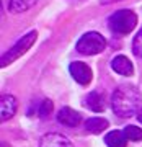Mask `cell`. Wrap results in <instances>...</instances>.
<instances>
[{
  "instance_id": "cell-17",
  "label": "cell",
  "mask_w": 142,
  "mask_h": 147,
  "mask_svg": "<svg viewBox=\"0 0 142 147\" xmlns=\"http://www.w3.org/2000/svg\"><path fill=\"white\" fill-rule=\"evenodd\" d=\"M137 119H139V121L142 123V110H139V111H137Z\"/></svg>"
},
{
  "instance_id": "cell-7",
  "label": "cell",
  "mask_w": 142,
  "mask_h": 147,
  "mask_svg": "<svg viewBox=\"0 0 142 147\" xmlns=\"http://www.w3.org/2000/svg\"><path fill=\"white\" fill-rule=\"evenodd\" d=\"M39 147H74V146L62 134H59V132H49L46 136H42L41 142H39Z\"/></svg>"
},
{
  "instance_id": "cell-18",
  "label": "cell",
  "mask_w": 142,
  "mask_h": 147,
  "mask_svg": "<svg viewBox=\"0 0 142 147\" xmlns=\"http://www.w3.org/2000/svg\"><path fill=\"white\" fill-rule=\"evenodd\" d=\"M141 34H142V31H141Z\"/></svg>"
},
{
  "instance_id": "cell-14",
  "label": "cell",
  "mask_w": 142,
  "mask_h": 147,
  "mask_svg": "<svg viewBox=\"0 0 142 147\" xmlns=\"http://www.w3.org/2000/svg\"><path fill=\"white\" fill-rule=\"evenodd\" d=\"M127 141H142V129L137 126H126L124 129Z\"/></svg>"
},
{
  "instance_id": "cell-9",
  "label": "cell",
  "mask_w": 142,
  "mask_h": 147,
  "mask_svg": "<svg viewBox=\"0 0 142 147\" xmlns=\"http://www.w3.org/2000/svg\"><path fill=\"white\" fill-rule=\"evenodd\" d=\"M111 67L114 72H118L119 75H132L134 72V67H132V62L126 56H116L111 62Z\"/></svg>"
},
{
  "instance_id": "cell-6",
  "label": "cell",
  "mask_w": 142,
  "mask_h": 147,
  "mask_svg": "<svg viewBox=\"0 0 142 147\" xmlns=\"http://www.w3.org/2000/svg\"><path fill=\"white\" fill-rule=\"evenodd\" d=\"M18 108V101L13 95H3L0 98V119L7 121L16 113Z\"/></svg>"
},
{
  "instance_id": "cell-12",
  "label": "cell",
  "mask_w": 142,
  "mask_h": 147,
  "mask_svg": "<svg viewBox=\"0 0 142 147\" xmlns=\"http://www.w3.org/2000/svg\"><path fill=\"white\" fill-rule=\"evenodd\" d=\"M108 127V121L105 118H90L87 123H85V129L92 134H98V132H103Z\"/></svg>"
},
{
  "instance_id": "cell-4",
  "label": "cell",
  "mask_w": 142,
  "mask_h": 147,
  "mask_svg": "<svg viewBox=\"0 0 142 147\" xmlns=\"http://www.w3.org/2000/svg\"><path fill=\"white\" fill-rule=\"evenodd\" d=\"M105 46H106V41L100 33L90 31V33H85L79 39L77 51L85 54V56H93V54H100L105 49Z\"/></svg>"
},
{
  "instance_id": "cell-2",
  "label": "cell",
  "mask_w": 142,
  "mask_h": 147,
  "mask_svg": "<svg viewBox=\"0 0 142 147\" xmlns=\"http://www.w3.org/2000/svg\"><path fill=\"white\" fill-rule=\"evenodd\" d=\"M137 25V15L132 10H118L110 18V28L119 34H129Z\"/></svg>"
},
{
  "instance_id": "cell-8",
  "label": "cell",
  "mask_w": 142,
  "mask_h": 147,
  "mask_svg": "<svg viewBox=\"0 0 142 147\" xmlns=\"http://www.w3.org/2000/svg\"><path fill=\"white\" fill-rule=\"evenodd\" d=\"M57 121L61 124H64V126H67V127H75V126L80 124L82 116H80L75 110L65 106V108H62V110L57 113Z\"/></svg>"
},
{
  "instance_id": "cell-5",
  "label": "cell",
  "mask_w": 142,
  "mask_h": 147,
  "mask_svg": "<svg viewBox=\"0 0 142 147\" xmlns=\"http://www.w3.org/2000/svg\"><path fill=\"white\" fill-rule=\"evenodd\" d=\"M69 70H70V75L74 77V80L79 82L80 85H88L92 82V79H93L92 69L85 62H72Z\"/></svg>"
},
{
  "instance_id": "cell-15",
  "label": "cell",
  "mask_w": 142,
  "mask_h": 147,
  "mask_svg": "<svg viewBox=\"0 0 142 147\" xmlns=\"http://www.w3.org/2000/svg\"><path fill=\"white\" fill-rule=\"evenodd\" d=\"M52 108H54V105L51 100H42L39 103V108H38V115L41 116V118H47L52 113Z\"/></svg>"
},
{
  "instance_id": "cell-1",
  "label": "cell",
  "mask_w": 142,
  "mask_h": 147,
  "mask_svg": "<svg viewBox=\"0 0 142 147\" xmlns=\"http://www.w3.org/2000/svg\"><path fill=\"white\" fill-rule=\"evenodd\" d=\"M139 105H141V93L132 85L118 87L114 90V93H113V98H111L113 111L121 118L136 115L139 111Z\"/></svg>"
},
{
  "instance_id": "cell-10",
  "label": "cell",
  "mask_w": 142,
  "mask_h": 147,
  "mask_svg": "<svg viewBox=\"0 0 142 147\" xmlns=\"http://www.w3.org/2000/svg\"><path fill=\"white\" fill-rule=\"evenodd\" d=\"M85 105H87V108H90L92 111L101 113V111H105V96H103L100 92H92V93L87 95Z\"/></svg>"
},
{
  "instance_id": "cell-11",
  "label": "cell",
  "mask_w": 142,
  "mask_h": 147,
  "mask_svg": "<svg viewBox=\"0 0 142 147\" xmlns=\"http://www.w3.org/2000/svg\"><path fill=\"white\" fill-rule=\"evenodd\" d=\"M105 142L108 147H126L127 137L121 131H111L105 136Z\"/></svg>"
},
{
  "instance_id": "cell-3",
  "label": "cell",
  "mask_w": 142,
  "mask_h": 147,
  "mask_svg": "<svg viewBox=\"0 0 142 147\" xmlns=\"http://www.w3.org/2000/svg\"><path fill=\"white\" fill-rule=\"evenodd\" d=\"M36 36H38L36 31H30L28 34H25L20 41L16 42V44H13V46H11L10 49L2 56V59H0V65H2V67H7L8 64L15 62L18 57H21V56H23V54L26 53L28 49L34 44Z\"/></svg>"
},
{
  "instance_id": "cell-13",
  "label": "cell",
  "mask_w": 142,
  "mask_h": 147,
  "mask_svg": "<svg viewBox=\"0 0 142 147\" xmlns=\"http://www.w3.org/2000/svg\"><path fill=\"white\" fill-rule=\"evenodd\" d=\"M38 0H10L8 3V10L11 13H23V11L30 10Z\"/></svg>"
},
{
  "instance_id": "cell-16",
  "label": "cell",
  "mask_w": 142,
  "mask_h": 147,
  "mask_svg": "<svg viewBox=\"0 0 142 147\" xmlns=\"http://www.w3.org/2000/svg\"><path fill=\"white\" fill-rule=\"evenodd\" d=\"M114 2H118V0H101L103 5H110V3H114Z\"/></svg>"
}]
</instances>
